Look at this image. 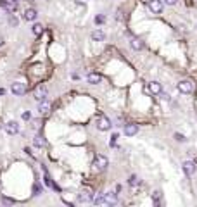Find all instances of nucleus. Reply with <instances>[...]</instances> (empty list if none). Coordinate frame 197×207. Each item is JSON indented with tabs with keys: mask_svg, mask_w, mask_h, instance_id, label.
I'll use <instances>...</instances> for the list:
<instances>
[{
	"mask_svg": "<svg viewBox=\"0 0 197 207\" xmlns=\"http://www.w3.org/2000/svg\"><path fill=\"white\" fill-rule=\"evenodd\" d=\"M78 200L81 204H86V202H93V191H92L90 186H83L78 193Z\"/></svg>",
	"mask_w": 197,
	"mask_h": 207,
	"instance_id": "obj_1",
	"label": "nucleus"
},
{
	"mask_svg": "<svg viewBox=\"0 0 197 207\" xmlns=\"http://www.w3.org/2000/svg\"><path fill=\"white\" fill-rule=\"evenodd\" d=\"M93 169L95 171H106L107 166H109V160H107L106 155H95V159H93Z\"/></svg>",
	"mask_w": 197,
	"mask_h": 207,
	"instance_id": "obj_2",
	"label": "nucleus"
},
{
	"mask_svg": "<svg viewBox=\"0 0 197 207\" xmlns=\"http://www.w3.org/2000/svg\"><path fill=\"white\" fill-rule=\"evenodd\" d=\"M176 88H178V91H180V93L188 95V93H192V91H194V81H192V80H181L180 83L176 85Z\"/></svg>",
	"mask_w": 197,
	"mask_h": 207,
	"instance_id": "obj_3",
	"label": "nucleus"
},
{
	"mask_svg": "<svg viewBox=\"0 0 197 207\" xmlns=\"http://www.w3.org/2000/svg\"><path fill=\"white\" fill-rule=\"evenodd\" d=\"M111 119L109 117H106V116H99L97 117V129L99 131H109L111 129Z\"/></svg>",
	"mask_w": 197,
	"mask_h": 207,
	"instance_id": "obj_4",
	"label": "nucleus"
},
{
	"mask_svg": "<svg viewBox=\"0 0 197 207\" xmlns=\"http://www.w3.org/2000/svg\"><path fill=\"white\" fill-rule=\"evenodd\" d=\"M47 93H48L47 86H45V85H38L37 88H35V91H33V97H35L38 102H42V100H47Z\"/></svg>",
	"mask_w": 197,
	"mask_h": 207,
	"instance_id": "obj_5",
	"label": "nucleus"
},
{
	"mask_svg": "<svg viewBox=\"0 0 197 207\" xmlns=\"http://www.w3.org/2000/svg\"><path fill=\"white\" fill-rule=\"evenodd\" d=\"M11 91L16 97H21V95H24V93L28 91V88H26V85H24V83L16 81V83H12V85H11Z\"/></svg>",
	"mask_w": 197,
	"mask_h": 207,
	"instance_id": "obj_6",
	"label": "nucleus"
},
{
	"mask_svg": "<svg viewBox=\"0 0 197 207\" xmlns=\"http://www.w3.org/2000/svg\"><path fill=\"white\" fill-rule=\"evenodd\" d=\"M147 9L154 14L163 12V0H147Z\"/></svg>",
	"mask_w": 197,
	"mask_h": 207,
	"instance_id": "obj_7",
	"label": "nucleus"
},
{
	"mask_svg": "<svg viewBox=\"0 0 197 207\" xmlns=\"http://www.w3.org/2000/svg\"><path fill=\"white\" fill-rule=\"evenodd\" d=\"M181 169L185 171L187 176H192V174H195L197 166H195V162H194V160H185V162L181 164Z\"/></svg>",
	"mask_w": 197,
	"mask_h": 207,
	"instance_id": "obj_8",
	"label": "nucleus"
},
{
	"mask_svg": "<svg viewBox=\"0 0 197 207\" xmlns=\"http://www.w3.org/2000/svg\"><path fill=\"white\" fill-rule=\"evenodd\" d=\"M123 133L126 135V136H133L139 133V124H135V122H126L125 128H123Z\"/></svg>",
	"mask_w": 197,
	"mask_h": 207,
	"instance_id": "obj_9",
	"label": "nucleus"
},
{
	"mask_svg": "<svg viewBox=\"0 0 197 207\" xmlns=\"http://www.w3.org/2000/svg\"><path fill=\"white\" fill-rule=\"evenodd\" d=\"M52 111V105H50V102L47 100H42L38 104V112H40V116H48Z\"/></svg>",
	"mask_w": 197,
	"mask_h": 207,
	"instance_id": "obj_10",
	"label": "nucleus"
},
{
	"mask_svg": "<svg viewBox=\"0 0 197 207\" xmlns=\"http://www.w3.org/2000/svg\"><path fill=\"white\" fill-rule=\"evenodd\" d=\"M147 91L152 93V95H159L161 91H163V86H161L159 81H150L149 85H147Z\"/></svg>",
	"mask_w": 197,
	"mask_h": 207,
	"instance_id": "obj_11",
	"label": "nucleus"
},
{
	"mask_svg": "<svg viewBox=\"0 0 197 207\" xmlns=\"http://www.w3.org/2000/svg\"><path fill=\"white\" fill-rule=\"evenodd\" d=\"M104 200H106V205H114L118 202V193L112 191V190L106 191V193H104Z\"/></svg>",
	"mask_w": 197,
	"mask_h": 207,
	"instance_id": "obj_12",
	"label": "nucleus"
},
{
	"mask_svg": "<svg viewBox=\"0 0 197 207\" xmlns=\"http://www.w3.org/2000/svg\"><path fill=\"white\" fill-rule=\"evenodd\" d=\"M5 131L9 133V135H17V133H19V124H17L16 121L5 122Z\"/></svg>",
	"mask_w": 197,
	"mask_h": 207,
	"instance_id": "obj_13",
	"label": "nucleus"
},
{
	"mask_svg": "<svg viewBox=\"0 0 197 207\" xmlns=\"http://www.w3.org/2000/svg\"><path fill=\"white\" fill-rule=\"evenodd\" d=\"M24 19H26V21H35V19H37L38 17V12H37V9H33V7H28L26 11H24Z\"/></svg>",
	"mask_w": 197,
	"mask_h": 207,
	"instance_id": "obj_14",
	"label": "nucleus"
},
{
	"mask_svg": "<svg viewBox=\"0 0 197 207\" xmlns=\"http://www.w3.org/2000/svg\"><path fill=\"white\" fill-rule=\"evenodd\" d=\"M86 81H88L90 85H99L102 81V76L99 74V73H90V74L86 76Z\"/></svg>",
	"mask_w": 197,
	"mask_h": 207,
	"instance_id": "obj_15",
	"label": "nucleus"
},
{
	"mask_svg": "<svg viewBox=\"0 0 197 207\" xmlns=\"http://www.w3.org/2000/svg\"><path fill=\"white\" fill-rule=\"evenodd\" d=\"M92 40L93 42H104L106 40V33L102 29H95V31H92Z\"/></svg>",
	"mask_w": 197,
	"mask_h": 207,
	"instance_id": "obj_16",
	"label": "nucleus"
},
{
	"mask_svg": "<svg viewBox=\"0 0 197 207\" xmlns=\"http://www.w3.org/2000/svg\"><path fill=\"white\" fill-rule=\"evenodd\" d=\"M45 138L42 136V135H35V138H33V145L35 147H38V149H42V147H45Z\"/></svg>",
	"mask_w": 197,
	"mask_h": 207,
	"instance_id": "obj_17",
	"label": "nucleus"
},
{
	"mask_svg": "<svg viewBox=\"0 0 197 207\" xmlns=\"http://www.w3.org/2000/svg\"><path fill=\"white\" fill-rule=\"evenodd\" d=\"M130 45H132V48H133V50H142V48H144V42H142L140 38H132Z\"/></svg>",
	"mask_w": 197,
	"mask_h": 207,
	"instance_id": "obj_18",
	"label": "nucleus"
},
{
	"mask_svg": "<svg viewBox=\"0 0 197 207\" xmlns=\"http://www.w3.org/2000/svg\"><path fill=\"white\" fill-rule=\"evenodd\" d=\"M140 183H142V180H140L137 174H132L128 178V185L130 186H140Z\"/></svg>",
	"mask_w": 197,
	"mask_h": 207,
	"instance_id": "obj_19",
	"label": "nucleus"
},
{
	"mask_svg": "<svg viewBox=\"0 0 197 207\" xmlns=\"http://www.w3.org/2000/svg\"><path fill=\"white\" fill-rule=\"evenodd\" d=\"M93 204L95 205H106V200H104V193H97L93 197Z\"/></svg>",
	"mask_w": 197,
	"mask_h": 207,
	"instance_id": "obj_20",
	"label": "nucleus"
},
{
	"mask_svg": "<svg viewBox=\"0 0 197 207\" xmlns=\"http://www.w3.org/2000/svg\"><path fill=\"white\" fill-rule=\"evenodd\" d=\"M152 202H154L156 205H159V204H161V191L159 190L152 191Z\"/></svg>",
	"mask_w": 197,
	"mask_h": 207,
	"instance_id": "obj_21",
	"label": "nucleus"
},
{
	"mask_svg": "<svg viewBox=\"0 0 197 207\" xmlns=\"http://www.w3.org/2000/svg\"><path fill=\"white\" fill-rule=\"evenodd\" d=\"M31 29H33V33H35L37 36H40V35L43 33V26H42V24H35V26H33Z\"/></svg>",
	"mask_w": 197,
	"mask_h": 207,
	"instance_id": "obj_22",
	"label": "nucleus"
},
{
	"mask_svg": "<svg viewBox=\"0 0 197 207\" xmlns=\"http://www.w3.org/2000/svg\"><path fill=\"white\" fill-rule=\"evenodd\" d=\"M40 193H42V188H40V183H35V185H33V195H40Z\"/></svg>",
	"mask_w": 197,
	"mask_h": 207,
	"instance_id": "obj_23",
	"label": "nucleus"
},
{
	"mask_svg": "<svg viewBox=\"0 0 197 207\" xmlns=\"http://www.w3.org/2000/svg\"><path fill=\"white\" fill-rule=\"evenodd\" d=\"M9 16H11L9 17V24H11V26H17V22H19L17 21V17L14 16V14H9Z\"/></svg>",
	"mask_w": 197,
	"mask_h": 207,
	"instance_id": "obj_24",
	"label": "nucleus"
},
{
	"mask_svg": "<svg viewBox=\"0 0 197 207\" xmlns=\"http://www.w3.org/2000/svg\"><path fill=\"white\" fill-rule=\"evenodd\" d=\"M104 22H106V17L102 16V14L95 16V24H104Z\"/></svg>",
	"mask_w": 197,
	"mask_h": 207,
	"instance_id": "obj_25",
	"label": "nucleus"
},
{
	"mask_svg": "<svg viewBox=\"0 0 197 207\" xmlns=\"http://www.w3.org/2000/svg\"><path fill=\"white\" fill-rule=\"evenodd\" d=\"M175 140H176V142H185L187 138L183 136V135H180V133H175Z\"/></svg>",
	"mask_w": 197,
	"mask_h": 207,
	"instance_id": "obj_26",
	"label": "nucleus"
},
{
	"mask_svg": "<svg viewBox=\"0 0 197 207\" xmlns=\"http://www.w3.org/2000/svg\"><path fill=\"white\" fill-rule=\"evenodd\" d=\"M116 140H118V135L114 133V135L111 136V142H109V145H111V147H114V145H116Z\"/></svg>",
	"mask_w": 197,
	"mask_h": 207,
	"instance_id": "obj_27",
	"label": "nucleus"
},
{
	"mask_svg": "<svg viewBox=\"0 0 197 207\" xmlns=\"http://www.w3.org/2000/svg\"><path fill=\"white\" fill-rule=\"evenodd\" d=\"M23 119H31V112H23Z\"/></svg>",
	"mask_w": 197,
	"mask_h": 207,
	"instance_id": "obj_28",
	"label": "nucleus"
},
{
	"mask_svg": "<svg viewBox=\"0 0 197 207\" xmlns=\"http://www.w3.org/2000/svg\"><path fill=\"white\" fill-rule=\"evenodd\" d=\"M2 204H14V200H11V198H5V197H2Z\"/></svg>",
	"mask_w": 197,
	"mask_h": 207,
	"instance_id": "obj_29",
	"label": "nucleus"
},
{
	"mask_svg": "<svg viewBox=\"0 0 197 207\" xmlns=\"http://www.w3.org/2000/svg\"><path fill=\"white\" fill-rule=\"evenodd\" d=\"M163 2H164V4H168V5H175L178 0H163Z\"/></svg>",
	"mask_w": 197,
	"mask_h": 207,
	"instance_id": "obj_30",
	"label": "nucleus"
},
{
	"mask_svg": "<svg viewBox=\"0 0 197 207\" xmlns=\"http://www.w3.org/2000/svg\"><path fill=\"white\" fill-rule=\"evenodd\" d=\"M4 93H5V90H4V88H0V95H4Z\"/></svg>",
	"mask_w": 197,
	"mask_h": 207,
	"instance_id": "obj_31",
	"label": "nucleus"
},
{
	"mask_svg": "<svg viewBox=\"0 0 197 207\" xmlns=\"http://www.w3.org/2000/svg\"><path fill=\"white\" fill-rule=\"evenodd\" d=\"M28 4H35V0H26Z\"/></svg>",
	"mask_w": 197,
	"mask_h": 207,
	"instance_id": "obj_32",
	"label": "nucleus"
},
{
	"mask_svg": "<svg viewBox=\"0 0 197 207\" xmlns=\"http://www.w3.org/2000/svg\"><path fill=\"white\" fill-rule=\"evenodd\" d=\"M0 45H4V38H0Z\"/></svg>",
	"mask_w": 197,
	"mask_h": 207,
	"instance_id": "obj_33",
	"label": "nucleus"
},
{
	"mask_svg": "<svg viewBox=\"0 0 197 207\" xmlns=\"http://www.w3.org/2000/svg\"><path fill=\"white\" fill-rule=\"evenodd\" d=\"M12 2H19V0H12Z\"/></svg>",
	"mask_w": 197,
	"mask_h": 207,
	"instance_id": "obj_34",
	"label": "nucleus"
}]
</instances>
